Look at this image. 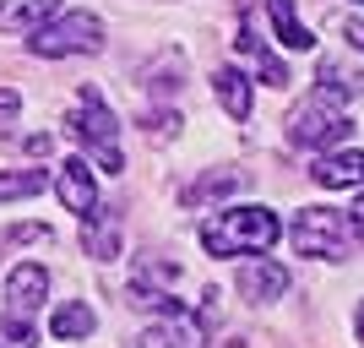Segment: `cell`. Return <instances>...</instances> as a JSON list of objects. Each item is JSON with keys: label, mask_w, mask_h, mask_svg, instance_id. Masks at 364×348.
Returning a JSON list of instances; mask_svg holds the SVG:
<instances>
[{"label": "cell", "mask_w": 364, "mask_h": 348, "mask_svg": "<svg viewBox=\"0 0 364 348\" xmlns=\"http://www.w3.org/2000/svg\"><path fill=\"white\" fill-rule=\"evenodd\" d=\"M283 240V218L272 207H223L201 223L207 256H261Z\"/></svg>", "instance_id": "cell-1"}, {"label": "cell", "mask_w": 364, "mask_h": 348, "mask_svg": "<svg viewBox=\"0 0 364 348\" xmlns=\"http://www.w3.org/2000/svg\"><path fill=\"white\" fill-rule=\"evenodd\" d=\"M76 137L82 147L92 152V164L104 169V174H120L125 169V152H120V125H114V109L104 104V93L98 88H82L76 93Z\"/></svg>", "instance_id": "cell-2"}, {"label": "cell", "mask_w": 364, "mask_h": 348, "mask_svg": "<svg viewBox=\"0 0 364 348\" xmlns=\"http://www.w3.org/2000/svg\"><path fill=\"white\" fill-rule=\"evenodd\" d=\"M28 49L38 60H65V55H98L104 49V22L92 11H65L49 16L38 33H28Z\"/></svg>", "instance_id": "cell-3"}, {"label": "cell", "mask_w": 364, "mask_h": 348, "mask_svg": "<svg viewBox=\"0 0 364 348\" xmlns=\"http://www.w3.org/2000/svg\"><path fill=\"white\" fill-rule=\"evenodd\" d=\"M359 234L353 228V218H343V212H326V207H304L299 218H294L289 240L299 256H316V261H332L348 251V240Z\"/></svg>", "instance_id": "cell-4"}, {"label": "cell", "mask_w": 364, "mask_h": 348, "mask_svg": "<svg viewBox=\"0 0 364 348\" xmlns=\"http://www.w3.org/2000/svg\"><path fill=\"white\" fill-rule=\"evenodd\" d=\"M348 131H353V120L343 115V104H337L332 93L304 98V104L294 109V120H289V142L294 147H332V142H343Z\"/></svg>", "instance_id": "cell-5"}, {"label": "cell", "mask_w": 364, "mask_h": 348, "mask_svg": "<svg viewBox=\"0 0 364 348\" xmlns=\"http://www.w3.org/2000/svg\"><path fill=\"white\" fill-rule=\"evenodd\" d=\"M234 288H240L245 300H256V305L283 300V294H289V267L272 261V256H245V267L234 273Z\"/></svg>", "instance_id": "cell-6"}, {"label": "cell", "mask_w": 364, "mask_h": 348, "mask_svg": "<svg viewBox=\"0 0 364 348\" xmlns=\"http://www.w3.org/2000/svg\"><path fill=\"white\" fill-rule=\"evenodd\" d=\"M49 300V273L38 267V261H22V267H11V278H6V316H28Z\"/></svg>", "instance_id": "cell-7"}, {"label": "cell", "mask_w": 364, "mask_h": 348, "mask_svg": "<svg viewBox=\"0 0 364 348\" xmlns=\"http://www.w3.org/2000/svg\"><path fill=\"white\" fill-rule=\"evenodd\" d=\"M55 191H60V201L76 212V218H92L98 212V191H92V169L82 164V158H65L60 174H55Z\"/></svg>", "instance_id": "cell-8"}, {"label": "cell", "mask_w": 364, "mask_h": 348, "mask_svg": "<svg viewBox=\"0 0 364 348\" xmlns=\"http://www.w3.org/2000/svg\"><path fill=\"white\" fill-rule=\"evenodd\" d=\"M310 180L321 191H353V185H364V152H326V158H316Z\"/></svg>", "instance_id": "cell-9"}, {"label": "cell", "mask_w": 364, "mask_h": 348, "mask_svg": "<svg viewBox=\"0 0 364 348\" xmlns=\"http://www.w3.org/2000/svg\"><path fill=\"white\" fill-rule=\"evenodd\" d=\"M60 0H0V33H38Z\"/></svg>", "instance_id": "cell-10"}, {"label": "cell", "mask_w": 364, "mask_h": 348, "mask_svg": "<svg viewBox=\"0 0 364 348\" xmlns=\"http://www.w3.org/2000/svg\"><path fill=\"white\" fill-rule=\"evenodd\" d=\"M82 251H87L92 261H114L120 256V223H114V212H92V218H82Z\"/></svg>", "instance_id": "cell-11"}, {"label": "cell", "mask_w": 364, "mask_h": 348, "mask_svg": "<svg viewBox=\"0 0 364 348\" xmlns=\"http://www.w3.org/2000/svg\"><path fill=\"white\" fill-rule=\"evenodd\" d=\"M213 93H218V104L228 109V120H250V109H256V93H250V76H245V71L223 65V71L213 76Z\"/></svg>", "instance_id": "cell-12"}, {"label": "cell", "mask_w": 364, "mask_h": 348, "mask_svg": "<svg viewBox=\"0 0 364 348\" xmlns=\"http://www.w3.org/2000/svg\"><path fill=\"white\" fill-rule=\"evenodd\" d=\"M267 16H272V33H277L283 49H316V33L299 22L294 0H267Z\"/></svg>", "instance_id": "cell-13"}, {"label": "cell", "mask_w": 364, "mask_h": 348, "mask_svg": "<svg viewBox=\"0 0 364 348\" xmlns=\"http://www.w3.org/2000/svg\"><path fill=\"white\" fill-rule=\"evenodd\" d=\"M92 327H98V316H92L82 300H71V305H60L55 316H49V332L60 337V343H82V337H92Z\"/></svg>", "instance_id": "cell-14"}, {"label": "cell", "mask_w": 364, "mask_h": 348, "mask_svg": "<svg viewBox=\"0 0 364 348\" xmlns=\"http://www.w3.org/2000/svg\"><path fill=\"white\" fill-rule=\"evenodd\" d=\"M234 44H240V55H250V60H256L261 82H272V88H289V82H294V76H289V65H277L272 55H267V44H261L256 33H250V22L240 28V38H234Z\"/></svg>", "instance_id": "cell-15"}, {"label": "cell", "mask_w": 364, "mask_h": 348, "mask_svg": "<svg viewBox=\"0 0 364 348\" xmlns=\"http://www.w3.org/2000/svg\"><path fill=\"white\" fill-rule=\"evenodd\" d=\"M321 93H332L337 104H343V98H364V71L337 65V60H321Z\"/></svg>", "instance_id": "cell-16"}, {"label": "cell", "mask_w": 364, "mask_h": 348, "mask_svg": "<svg viewBox=\"0 0 364 348\" xmlns=\"http://www.w3.org/2000/svg\"><path fill=\"white\" fill-rule=\"evenodd\" d=\"M49 185L44 169H6L0 174V201H22V196H38Z\"/></svg>", "instance_id": "cell-17"}, {"label": "cell", "mask_w": 364, "mask_h": 348, "mask_svg": "<svg viewBox=\"0 0 364 348\" xmlns=\"http://www.w3.org/2000/svg\"><path fill=\"white\" fill-rule=\"evenodd\" d=\"M38 337H33V321L28 316H6V327H0V348H33Z\"/></svg>", "instance_id": "cell-18"}, {"label": "cell", "mask_w": 364, "mask_h": 348, "mask_svg": "<svg viewBox=\"0 0 364 348\" xmlns=\"http://www.w3.org/2000/svg\"><path fill=\"white\" fill-rule=\"evenodd\" d=\"M234 174H213V180H196L191 185V201H213V196H223V191H234Z\"/></svg>", "instance_id": "cell-19"}, {"label": "cell", "mask_w": 364, "mask_h": 348, "mask_svg": "<svg viewBox=\"0 0 364 348\" xmlns=\"http://www.w3.org/2000/svg\"><path fill=\"white\" fill-rule=\"evenodd\" d=\"M16 115H22V93H16V88H0V125H11Z\"/></svg>", "instance_id": "cell-20"}, {"label": "cell", "mask_w": 364, "mask_h": 348, "mask_svg": "<svg viewBox=\"0 0 364 348\" xmlns=\"http://www.w3.org/2000/svg\"><path fill=\"white\" fill-rule=\"evenodd\" d=\"M343 38H348L353 49H364V16H348V22H343Z\"/></svg>", "instance_id": "cell-21"}, {"label": "cell", "mask_w": 364, "mask_h": 348, "mask_svg": "<svg viewBox=\"0 0 364 348\" xmlns=\"http://www.w3.org/2000/svg\"><path fill=\"white\" fill-rule=\"evenodd\" d=\"M174 125H180L174 115H152V120H147V131H152V137H174Z\"/></svg>", "instance_id": "cell-22"}, {"label": "cell", "mask_w": 364, "mask_h": 348, "mask_svg": "<svg viewBox=\"0 0 364 348\" xmlns=\"http://www.w3.org/2000/svg\"><path fill=\"white\" fill-rule=\"evenodd\" d=\"M353 228H359V240H364V201L353 207Z\"/></svg>", "instance_id": "cell-23"}, {"label": "cell", "mask_w": 364, "mask_h": 348, "mask_svg": "<svg viewBox=\"0 0 364 348\" xmlns=\"http://www.w3.org/2000/svg\"><path fill=\"white\" fill-rule=\"evenodd\" d=\"M353 332H359V343H364V305H359V316H353Z\"/></svg>", "instance_id": "cell-24"}, {"label": "cell", "mask_w": 364, "mask_h": 348, "mask_svg": "<svg viewBox=\"0 0 364 348\" xmlns=\"http://www.w3.org/2000/svg\"><path fill=\"white\" fill-rule=\"evenodd\" d=\"M348 6H364V0H348Z\"/></svg>", "instance_id": "cell-25"}]
</instances>
